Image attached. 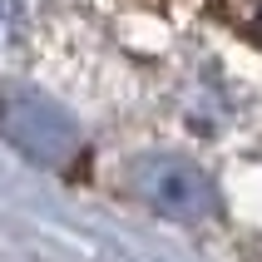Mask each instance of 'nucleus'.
Wrapping results in <instances>:
<instances>
[{"label": "nucleus", "mask_w": 262, "mask_h": 262, "mask_svg": "<svg viewBox=\"0 0 262 262\" xmlns=\"http://www.w3.org/2000/svg\"><path fill=\"white\" fill-rule=\"evenodd\" d=\"M0 139L15 144L25 159L50 163V168L70 163L74 148H79L74 119L64 114L55 99L35 94V89H10V94H0Z\"/></svg>", "instance_id": "f257e3e1"}, {"label": "nucleus", "mask_w": 262, "mask_h": 262, "mask_svg": "<svg viewBox=\"0 0 262 262\" xmlns=\"http://www.w3.org/2000/svg\"><path fill=\"white\" fill-rule=\"evenodd\" d=\"M129 183L154 213L178 218V223L208 218V213L218 208V193H213L208 173L198 163H188V159H173V154H148V159H139Z\"/></svg>", "instance_id": "f03ea898"}, {"label": "nucleus", "mask_w": 262, "mask_h": 262, "mask_svg": "<svg viewBox=\"0 0 262 262\" xmlns=\"http://www.w3.org/2000/svg\"><path fill=\"white\" fill-rule=\"evenodd\" d=\"M25 25V0H0V50H10Z\"/></svg>", "instance_id": "7ed1b4c3"}]
</instances>
